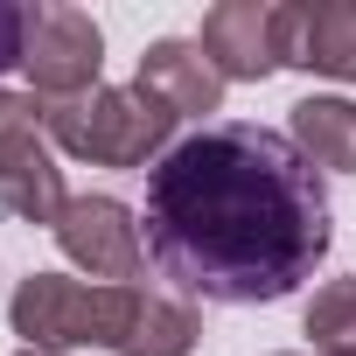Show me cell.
Wrapping results in <instances>:
<instances>
[{"instance_id": "6", "label": "cell", "mask_w": 356, "mask_h": 356, "mask_svg": "<svg viewBox=\"0 0 356 356\" xmlns=\"http://www.w3.org/2000/svg\"><path fill=\"white\" fill-rule=\"evenodd\" d=\"M196 42L224 84H259L293 63V8L286 0H217Z\"/></svg>"}, {"instance_id": "1", "label": "cell", "mask_w": 356, "mask_h": 356, "mask_svg": "<svg viewBox=\"0 0 356 356\" xmlns=\"http://www.w3.org/2000/svg\"><path fill=\"white\" fill-rule=\"evenodd\" d=\"M140 238L161 280H175L189 300L266 307L314 280L335 231L321 168L286 133L217 119L147 168Z\"/></svg>"}, {"instance_id": "12", "label": "cell", "mask_w": 356, "mask_h": 356, "mask_svg": "<svg viewBox=\"0 0 356 356\" xmlns=\"http://www.w3.org/2000/svg\"><path fill=\"white\" fill-rule=\"evenodd\" d=\"M0 70H22V8L0 0Z\"/></svg>"}, {"instance_id": "11", "label": "cell", "mask_w": 356, "mask_h": 356, "mask_svg": "<svg viewBox=\"0 0 356 356\" xmlns=\"http://www.w3.org/2000/svg\"><path fill=\"white\" fill-rule=\"evenodd\" d=\"M300 335L314 342V356H356V273L314 286V300L300 314Z\"/></svg>"}, {"instance_id": "14", "label": "cell", "mask_w": 356, "mask_h": 356, "mask_svg": "<svg viewBox=\"0 0 356 356\" xmlns=\"http://www.w3.org/2000/svg\"><path fill=\"white\" fill-rule=\"evenodd\" d=\"M286 356H300V349H286Z\"/></svg>"}, {"instance_id": "10", "label": "cell", "mask_w": 356, "mask_h": 356, "mask_svg": "<svg viewBox=\"0 0 356 356\" xmlns=\"http://www.w3.org/2000/svg\"><path fill=\"white\" fill-rule=\"evenodd\" d=\"M286 140H293L314 168L356 175V98H300Z\"/></svg>"}, {"instance_id": "3", "label": "cell", "mask_w": 356, "mask_h": 356, "mask_svg": "<svg viewBox=\"0 0 356 356\" xmlns=\"http://www.w3.org/2000/svg\"><path fill=\"white\" fill-rule=\"evenodd\" d=\"M175 119L154 91L140 84H98L84 98H63V105H42V133L70 154V161H91V168H154L175 140Z\"/></svg>"}, {"instance_id": "7", "label": "cell", "mask_w": 356, "mask_h": 356, "mask_svg": "<svg viewBox=\"0 0 356 356\" xmlns=\"http://www.w3.org/2000/svg\"><path fill=\"white\" fill-rule=\"evenodd\" d=\"M56 245L77 273H91V286H133L147 266V238L140 217L119 196H70L56 217Z\"/></svg>"}, {"instance_id": "4", "label": "cell", "mask_w": 356, "mask_h": 356, "mask_svg": "<svg viewBox=\"0 0 356 356\" xmlns=\"http://www.w3.org/2000/svg\"><path fill=\"white\" fill-rule=\"evenodd\" d=\"M22 70L35 84V105H63L98 91L105 70V35L84 8H63V0H35L22 8Z\"/></svg>"}, {"instance_id": "13", "label": "cell", "mask_w": 356, "mask_h": 356, "mask_svg": "<svg viewBox=\"0 0 356 356\" xmlns=\"http://www.w3.org/2000/svg\"><path fill=\"white\" fill-rule=\"evenodd\" d=\"M15 356H56V349H15Z\"/></svg>"}, {"instance_id": "8", "label": "cell", "mask_w": 356, "mask_h": 356, "mask_svg": "<svg viewBox=\"0 0 356 356\" xmlns=\"http://www.w3.org/2000/svg\"><path fill=\"white\" fill-rule=\"evenodd\" d=\"M140 91H154L175 119H210V112L224 105L217 63L203 56V42H182V35L147 42V56H140Z\"/></svg>"}, {"instance_id": "9", "label": "cell", "mask_w": 356, "mask_h": 356, "mask_svg": "<svg viewBox=\"0 0 356 356\" xmlns=\"http://www.w3.org/2000/svg\"><path fill=\"white\" fill-rule=\"evenodd\" d=\"M293 70L356 84V0H307V8H293Z\"/></svg>"}, {"instance_id": "2", "label": "cell", "mask_w": 356, "mask_h": 356, "mask_svg": "<svg viewBox=\"0 0 356 356\" xmlns=\"http://www.w3.org/2000/svg\"><path fill=\"white\" fill-rule=\"evenodd\" d=\"M22 349H112V356H189L203 321L189 300L147 286H91L70 273H29L8 300Z\"/></svg>"}, {"instance_id": "5", "label": "cell", "mask_w": 356, "mask_h": 356, "mask_svg": "<svg viewBox=\"0 0 356 356\" xmlns=\"http://www.w3.org/2000/svg\"><path fill=\"white\" fill-rule=\"evenodd\" d=\"M63 168L42 140V105L22 91H0V210L22 224H49L63 217Z\"/></svg>"}]
</instances>
